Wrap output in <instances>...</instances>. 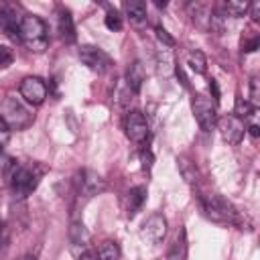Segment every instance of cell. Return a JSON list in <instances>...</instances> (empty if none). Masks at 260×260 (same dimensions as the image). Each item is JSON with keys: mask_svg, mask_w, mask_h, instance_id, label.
<instances>
[{"mask_svg": "<svg viewBox=\"0 0 260 260\" xmlns=\"http://www.w3.org/2000/svg\"><path fill=\"white\" fill-rule=\"evenodd\" d=\"M45 173V167H41L39 162H22V165H14L10 171V189L14 193L16 199H24L28 197L41 183Z\"/></svg>", "mask_w": 260, "mask_h": 260, "instance_id": "6da1fadb", "label": "cell"}, {"mask_svg": "<svg viewBox=\"0 0 260 260\" xmlns=\"http://www.w3.org/2000/svg\"><path fill=\"white\" fill-rule=\"evenodd\" d=\"M201 209L205 217H209L215 223H230V225H242V215L240 211L221 195L217 193H207L199 197Z\"/></svg>", "mask_w": 260, "mask_h": 260, "instance_id": "7a4b0ae2", "label": "cell"}, {"mask_svg": "<svg viewBox=\"0 0 260 260\" xmlns=\"http://www.w3.org/2000/svg\"><path fill=\"white\" fill-rule=\"evenodd\" d=\"M18 41H22L28 51H45L49 45V32L45 22L35 14H24L18 24Z\"/></svg>", "mask_w": 260, "mask_h": 260, "instance_id": "3957f363", "label": "cell"}, {"mask_svg": "<svg viewBox=\"0 0 260 260\" xmlns=\"http://www.w3.org/2000/svg\"><path fill=\"white\" fill-rule=\"evenodd\" d=\"M0 118L10 130H24L32 122L30 110L18 98H12V95L4 98V102L0 104Z\"/></svg>", "mask_w": 260, "mask_h": 260, "instance_id": "277c9868", "label": "cell"}, {"mask_svg": "<svg viewBox=\"0 0 260 260\" xmlns=\"http://www.w3.org/2000/svg\"><path fill=\"white\" fill-rule=\"evenodd\" d=\"M191 108H193V116H195L197 124L201 126V130L209 132V130L215 126V122H217V110H215V104H213L209 98L197 93V95L193 98Z\"/></svg>", "mask_w": 260, "mask_h": 260, "instance_id": "5b68a950", "label": "cell"}, {"mask_svg": "<svg viewBox=\"0 0 260 260\" xmlns=\"http://www.w3.org/2000/svg\"><path fill=\"white\" fill-rule=\"evenodd\" d=\"M79 59L87 69H91L95 73H106L112 67V57L104 49L93 47V45H83L79 49Z\"/></svg>", "mask_w": 260, "mask_h": 260, "instance_id": "8992f818", "label": "cell"}, {"mask_svg": "<svg viewBox=\"0 0 260 260\" xmlns=\"http://www.w3.org/2000/svg\"><path fill=\"white\" fill-rule=\"evenodd\" d=\"M215 124H217L219 132H221V136H223V140H225L228 144H240V142H242V138H244V134H246V124H244V120H240V118L234 116V114H225V116H221Z\"/></svg>", "mask_w": 260, "mask_h": 260, "instance_id": "52a82bcc", "label": "cell"}, {"mask_svg": "<svg viewBox=\"0 0 260 260\" xmlns=\"http://www.w3.org/2000/svg\"><path fill=\"white\" fill-rule=\"evenodd\" d=\"M124 130H126V136H128L132 142L142 144V142L148 138V122H146L144 114L138 112V110L128 112L126 122H124Z\"/></svg>", "mask_w": 260, "mask_h": 260, "instance_id": "ba28073f", "label": "cell"}, {"mask_svg": "<svg viewBox=\"0 0 260 260\" xmlns=\"http://www.w3.org/2000/svg\"><path fill=\"white\" fill-rule=\"evenodd\" d=\"M20 95L32 106H41L47 98V85L41 77H24L20 83Z\"/></svg>", "mask_w": 260, "mask_h": 260, "instance_id": "9c48e42d", "label": "cell"}, {"mask_svg": "<svg viewBox=\"0 0 260 260\" xmlns=\"http://www.w3.org/2000/svg\"><path fill=\"white\" fill-rule=\"evenodd\" d=\"M167 234V219L162 213H152L140 228V236L142 240L150 242V244H158Z\"/></svg>", "mask_w": 260, "mask_h": 260, "instance_id": "30bf717a", "label": "cell"}, {"mask_svg": "<svg viewBox=\"0 0 260 260\" xmlns=\"http://www.w3.org/2000/svg\"><path fill=\"white\" fill-rule=\"evenodd\" d=\"M77 183H79V191H81L85 197H93V195H98V193H102V191L106 189L104 179H102L95 171H89V169H85V171L79 173Z\"/></svg>", "mask_w": 260, "mask_h": 260, "instance_id": "8fae6325", "label": "cell"}, {"mask_svg": "<svg viewBox=\"0 0 260 260\" xmlns=\"http://www.w3.org/2000/svg\"><path fill=\"white\" fill-rule=\"evenodd\" d=\"M57 26H59V35L65 43H73L75 41V24H73V16L67 8H59L57 12Z\"/></svg>", "mask_w": 260, "mask_h": 260, "instance_id": "7c38bea8", "label": "cell"}, {"mask_svg": "<svg viewBox=\"0 0 260 260\" xmlns=\"http://www.w3.org/2000/svg\"><path fill=\"white\" fill-rule=\"evenodd\" d=\"M144 201H146V187H142V185L132 187L126 193V215L132 219L140 211V207H142Z\"/></svg>", "mask_w": 260, "mask_h": 260, "instance_id": "4fadbf2b", "label": "cell"}, {"mask_svg": "<svg viewBox=\"0 0 260 260\" xmlns=\"http://www.w3.org/2000/svg\"><path fill=\"white\" fill-rule=\"evenodd\" d=\"M22 18V16H20ZM20 18L16 16V12L8 6H2L0 8V24L4 28V32L12 39H18V24H20Z\"/></svg>", "mask_w": 260, "mask_h": 260, "instance_id": "5bb4252c", "label": "cell"}, {"mask_svg": "<svg viewBox=\"0 0 260 260\" xmlns=\"http://www.w3.org/2000/svg\"><path fill=\"white\" fill-rule=\"evenodd\" d=\"M124 10H126V14H128V18H130V22L134 24V26H142V24H146V4L144 2H140V0H130V2H124Z\"/></svg>", "mask_w": 260, "mask_h": 260, "instance_id": "9a60e30c", "label": "cell"}, {"mask_svg": "<svg viewBox=\"0 0 260 260\" xmlns=\"http://www.w3.org/2000/svg\"><path fill=\"white\" fill-rule=\"evenodd\" d=\"M142 81H144V69H142V65L136 61V63H132V65L128 67V71H126L128 89H130L132 93H138L140 87H142Z\"/></svg>", "mask_w": 260, "mask_h": 260, "instance_id": "2e32d148", "label": "cell"}, {"mask_svg": "<svg viewBox=\"0 0 260 260\" xmlns=\"http://www.w3.org/2000/svg\"><path fill=\"white\" fill-rule=\"evenodd\" d=\"M167 260H187V236H185V230L181 228L169 254H167Z\"/></svg>", "mask_w": 260, "mask_h": 260, "instance_id": "e0dca14e", "label": "cell"}, {"mask_svg": "<svg viewBox=\"0 0 260 260\" xmlns=\"http://www.w3.org/2000/svg\"><path fill=\"white\" fill-rule=\"evenodd\" d=\"M98 260H120V246L112 240H106L98 248Z\"/></svg>", "mask_w": 260, "mask_h": 260, "instance_id": "ac0fdd59", "label": "cell"}, {"mask_svg": "<svg viewBox=\"0 0 260 260\" xmlns=\"http://www.w3.org/2000/svg\"><path fill=\"white\" fill-rule=\"evenodd\" d=\"M187 65L195 71V73H205V69H207V59H205V55L199 51V49H193L189 55H187Z\"/></svg>", "mask_w": 260, "mask_h": 260, "instance_id": "d6986e66", "label": "cell"}, {"mask_svg": "<svg viewBox=\"0 0 260 260\" xmlns=\"http://www.w3.org/2000/svg\"><path fill=\"white\" fill-rule=\"evenodd\" d=\"M252 114H254L252 104H250L246 98L238 95V98H236V106H234V116H238L240 120H246V118H250Z\"/></svg>", "mask_w": 260, "mask_h": 260, "instance_id": "ffe728a7", "label": "cell"}, {"mask_svg": "<svg viewBox=\"0 0 260 260\" xmlns=\"http://www.w3.org/2000/svg\"><path fill=\"white\" fill-rule=\"evenodd\" d=\"M250 4L248 2H225L223 4V16H244L248 12Z\"/></svg>", "mask_w": 260, "mask_h": 260, "instance_id": "44dd1931", "label": "cell"}, {"mask_svg": "<svg viewBox=\"0 0 260 260\" xmlns=\"http://www.w3.org/2000/svg\"><path fill=\"white\" fill-rule=\"evenodd\" d=\"M69 236H71V242H73L75 246H85V242H87V232H85L83 223H79V221H75V223L71 225Z\"/></svg>", "mask_w": 260, "mask_h": 260, "instance_id": "7402d4cb", "label": "cell"}, {"mask_svg": "<svg viewBox=\"0 0 260 260\" xmlns=\"http://www.w3.org/2000/svg\"><path fill=\"white\" fill-rule=\"evenodd\" d=\"M104 22H106V26L110 30H120L122 28V16L118 14V10H108Z\"/></svg>", "mask_w": 260, "mask_h": 260, "instance_id": "603a6c76", "label": "cell"}, {"mask_svg": "<svg viewBox=\"0 0 260 260\" xmlns=\"http://www.w3.org/2000/svg\"><path fill=\"white\" fill-rule=\"evenodd\" d=\"M12 61H14V53H12V49L6 47V45H0V69L10 67Z\"/></svg>", "mask_w": 260, "mask_h": 260, "instance_id": "cb8c5ba5", "label": "cell"}, {"mask_svg": "<svg viewBox=\"0 0 260 260\" xmlns=\"http://www.w3.org/2000/svg\"><path fill=\"white\" fill-rule=\"evenodd\" d=\"M250 104H252V108H258V104H260V93H258V77H252V81H250Z\"/></svg>", "mask_w": 260, "mask_h": 260, "instance_id": "d4e9b609", "label": "cell"}, {"mask_svg": "<svg viewBox=\"0 0 260 260\" xmlns=\"http://www.w3.org/2000/svg\"><path fill=\"white\" fill-rule=\"evenodd\" d=\"M154 32H156V39H158L165 47H173V45H175V39H173V37H171L162 26H156V28H154Z\"/></svg>", "mask_w": 260, "mask_h": 260, "instance_id": "484cf974", "label": "cell"}, {"mask_svg": "<svg viewBox=\"0 0 260 260\" xmlns=\"http://www.w3.org/2000/svg\"><path fill=\"white\" fill-rule=\"evenodd\" d=\"M10 140V128L4 124V120L0 118V148Z\"/></svg>", "mask_w": 260, "mask_h": 260, "instance_id": "4316f807", "label": "cell"}, {"mask_svg": "<svg viewBox=\"0 0 260 260\" xmlns=\"http://www.w3.org/2000/svg\"><path fill=\"white\" fill-rule=\"evenodd\" d=\"M140 160H142V169L144 171H150V167H152V154H150V150H142L140 152Z\"/></svg>", "mask_w": 260, "mask_h": 260, "instance_id": "83f0119b", "label": "cell"}, {"mask_svg": "<svg viewBox=\"0 0 260 260\" xmlns=\"http://www.w3.org/2000/svg\"><path fill=\"white\" fill-rule=\"evenodd\" d=\"M209 91H211L213 104H217V102H219V87H217V81H215V79H211V81H209Z\"/></svg>", "mask_w": 260, "mask_h": 260, "instance_id": "f1b7e54d", "label": "cell"}, {"mask_svg": "<svg viewBox=\"0 0 260 260\" xmlns=\"http://www.w3.org/2000/svg\"><path fill=\"white\" fill-rule=\"evenodd\" d=\"M242 47H244V51H246V53H252V51H256V49H258V39L254 37L252 41H248V43H244Z\"/></svg>", "mask_w": 260, "mask_h": 260, "instance_id": "f546056e", "label": "cell"}, {"mask_svg": "<svg viewBox=\"0 0 260 260\" xmlns=\"http://www.w3.org/2000/svg\"><path fill=\"white\" fill-rule=\"evenodd\" d=\"M77 260H98V258H95V254H93V252L85 250V252H81V254L77 256Z\"/></svg>", "mask_w": 260, "mask_h": 260, "instance_id": "4dcf8cb0", "label": "cell"}, {"mask_svg": "<svg viewBox=\"0 0 260 260\" xmlns=\"http://www.w3.org/2000/svg\"><path fill=\"white\" fill-rule=\"evenodd\" d=\"M175 71H177V77L181 79V83H183V85L187 87L189 83H187V77H185V73H183V69H181V65H177V69H175Z\"/></svg>", "mask_w": 260, "mask_h": 260, "instance_id": "1f68e13d", "label": "cell"}, {"mask_svg": "<svg viewBox=\"0 0 260 260\" xmlns=\"http://www.w3.org/2000/svg\"><path fill=\"white\" fill-rule=\"evenodd\" d=\"M246 132H250V136H252V138H258V134H260V130H258V126H256V124H252L250 128H246Z\"/></svg>", "mask_w": 260, "mask_h": 260, "instance_id": "d6a6232c", "label": "cell"}, {"mask_svg": "<svg viewBox=\"0 0 260 260\" xmlns=\"http://www.w3.org/2000/svg\"><path fill=\"white\" fill-rule=\"evenodd\" d=\"M4 240H6V228H4V221L0 219V248H2Z\"/></svg>", "mask_w": 260, "mask_h": 260, "instance_id": "836d02e7", "label": "cell"}, {"mask_svg": "<svg viewBox=\"0 0 260 260\" xmlns=\"http://www.w3.org/2000/svg\"><path fill=\"white\" fill-rule=\"evenodd\" d=\"M18 260H37V258H35V256H30V254H24V256H20Z\"/></svg>", "mask_w": 260, "mask_h": 260, "instance_id": "e575fe53", "label": "cell"}]
</instances>
